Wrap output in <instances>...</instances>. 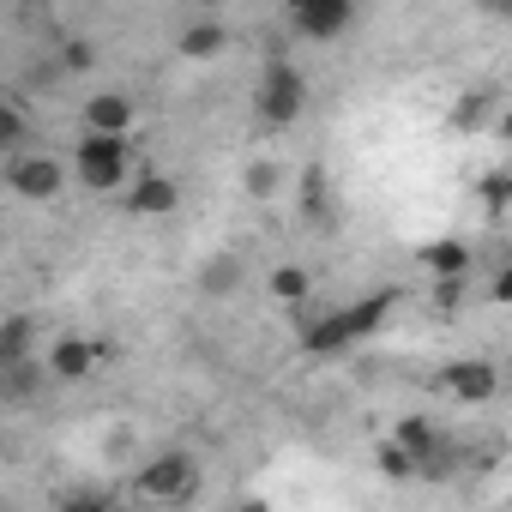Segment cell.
Returning <instances> with one entry per match:
<instances>
[{"label": "cell", "instance_id": "1", "mask_svg": "<svg viewBox=\"0 0 512 512\" xmlns=\"http://www.w3.org/2000/svg\"><path fill=\"white\" fill-rule=\"evenodd\" d=\"M127 175H133V151H127L121 133H85V139H79V181H85V187L109 193V187H121Z\"/></svg>", "mask_w": 512, "mask_h": 512}, {"label": "cell", "instance_id": "2", "mask_svg": "<svg viewBox=\"0 0 512 512\" xmlns=\"http://www.w3.org/2000/svg\"><path fill=\"white\" fill-rule=\"evenodd\" d=\"M386 308H392V296H374V302H356V308H344V314H326L320 326H308V350H320V356L350 350L356 338H368V332L380 326Z\"/></svg>", "mask_w": 512, "mask_h": 512}, {"label": "cell", "instance_id": "3", "mask_svg": "<svg viewBox=\"0 0 512 512\" xmlns=\"http://www.w3.org/2000/svg\"><path fill=\"white\" fill-rule=\"evenodd\" d=\"M302 103H308L302 73H296V67H272L266 85H260V121H266V127H290V121L302 115Z\"/></svg>", "mask_w": 512, "mask_h": 512}, {"label": "cell", "instance_id": "4", "mask_svg": "<svg viewBox=\"0 0 512 512\" xmlns=\"http://www.w3.org/2000/svg\"><path fill=\"white\" fill-rule=\"evenodd\" d=\"M193 488H199V470L181 452L145 464V476H139V494H151V500H193Z\"/></svg>", "mask_w": 512, "mask_h": 512}, {"label": "cell", "instance_id": "5", "mask_svg": "<svg viewBox=\"0 0 512 512\" xmlns=\"http://www.w3.org/2000/svg\"><path fill=\"white\" fill-rule=\"evenodd\" d=\"M181 205L175 175H127V211L133 217H169Z\"/></svg>", "mask_w": 512, "mask_h": 512}, {"label": "cell", "instance_id": "6", "mask_svg": "<svg viewBox=\"0 0 512 512\" xmlns=\"http://www.w3.org/2000/svg\"><path fill=\"white\" fill-rule=\"evenodd\" d=\"M446 392L458 398V404H488L494 392H500V374H494V362H452L446 368Z\"/></svg>", "mask_w": 512, "mask_h": 512}, {"label": "cell", "instance_id": "7", "mask_svg": "<svg viewBox=\"0 0 512 512\" xmlns=\"http://www.w3.org/2000/svg\"><path fill=\"white\" fill-rule=\"evenodd\" d=\"M61 181H67V175H61L55 157H19V163L7 169V187H19L25 199H55Z\"/></svg>", "mask_w": 512, "mask_h": 512}, {"label": "cell", "instance_id": "8", "mask_svg": "<svg viewBox=\"0 0 512 512\" xmlns=\"http://www.w3.org/2000/svg\"><path fill=\"white\" fill-rule=\"evenodd\" d=\"M290 19L308 37H338L350 25V0H290Z\"/></svg>", "mask_w": 512, "mask_h": 512}, {"label": "cell", "instance_id": "9", "mask_svg": "<svg viewBox=\"0 0 512 512\" xmlns=\"http://www.w3.org/2000/svg\"><path fill=\"white\" fill-rule=\"evenodd\" d=\"M127 127H133V97L97 91V97L85 103V133H121V139H127Z\"/></svg>", "mask_w": 512, "mask_h": 512}, {"label": "cell", "instance_id": "10", "mask_svg": "<svg viewBox=\"0 0 512 512\" xmlns=\"http://www.w3.org/2000/svg\"><path fill=\"white\" fill-rule=\"evenodd\" d=\"M31 344H37V320H31V314H7V320H0V368H7V362H25Z\"/></svg>", "mask_w": 512, "mask_h": 512}, {"label": "cell", "instance_id": "11", "mask_svg": "<svg viewBox=\"0 0 512 512\" xmlns=\"http://www.w3.org/2000/svg\"><path fill=\"white\" fill-rule=\"evenodd\" d=\"M422 266L434 278H464L470 272V247L464 241H434V247H422Z\"/></svg>", "mask_w": 512, "mask_h": 512}, {"label": "cell", "instance_id": "12", "mask_svg": "<svg viewBox=\"0 0 512 512\" xmlns=\"http://www.w3.org/2000/svg\"><path fill=\"white\" fill-rule=\"evenodd\" d=\"M223 43H229V31H223V25H211V19L181 31V55H187V61H211V55H223Z\"/></svg>", "mask_w": 512, "mask_h": 512}, {"label": "cell", "instance_id": "13", "mask_svg": "<svg viewBox=\"0 0 512 512\" xmlns=\"http://www.w3.org/2000/svg\"><path fill=\"white\" fill-rule=\"evenodd\" d=\"M91 362H97V350L79 344V338H67V344L49 356V374H55V380H79V374H91Z\"/></svg>", "mask_w": 512, "mask_h": 512}, {"label": "cell", "instance_id": "14", "mask_svg": "<svg viewBox=\"0 0 512 512\" xmlns=\"http://www.w3.org/2000/svg\"><path fill=\"white\" fill-rule=\"evenodd\" d=\"M43 386V368L25 356V362H7V368H0V398H31Z\"/></svg>", "mask_w": 512, "mask_h": 512}, {"label": "cell", "instance_id": "15", "mask_svg": "<svg viewBox=\"0 0 512 512\" xmlns=\"http://www.w3.org/2000/svg\"><path fill=\"white\" fill-rule=\"evenodd\" d=\"M272 296H278V302H302V296H308V272H302V266H278V272H272Z\"/></svg>", "mask_w": 512, "mask_h": 512}, {"label": "cell", "instance_id": "16", "mask_svg": "<svg viewBox=\"0 0 512 512\" xmlns=\"http://www.w3.org/2000/svg\"><path fill=\"white\" fill-rule=\"evenodd\" d=\"M278 187H284V163H266V157H260V163L247 169V193L266 199V193H278Z\"/></svg>", "mask_w": 512, "mask_h": 512}, {"label": "cell", "instance_id": "17", "mask_svg": "<svg viewBox=\"0 0 512 512\" xmlns=\"http://www.w3.org/2000/svg\"><path fill=\"white\" fill-rule=\"evenodd\" d=\"M380 470H386V476H410L416 464H410V452H404L398 440H386V446H380Z\"/></svg>", "mask_w": 512, "mask_h": 512}, {"label": "cell", "instance_id": "18", "mask_svg": "<svg viewBox=\"0 0 512 512\" xmlns=\"http://www.w3.org/2000/svg\"><path fill=\"white\" fill-rule=\"evenodd\" d=\"M482 199H488V217H500V211H506V175H488Z\"/></svg>", "mask_w": 512, "mask_h": 512}, {"label": "cell", "instance_id": "19", "mask_svg": "<svg viewBox=\"0 0 512 512\" xmlns=\"http://www.w3.org/2000/svg\"><path fill=\"white\" fill-rule=\"evenodd\" d=\"M235 272H241L235 260H217V266H211V278H205V290H235Z\"/></svg>", "mask_w": 512, "mask_h": 512}, {"label": "cell", "instance_id": "20", "mask_svg": "<svg viewBox=\"0 0 512 512\" xmlns=\"http://www.w3.org/2000/svg\"><path fill=\"white\" fill-rule=\"evenodd\" d=\"M19 127H25V121H19V109H13V103H0V145H13V139H19Z\"/></svg>", "mask_w": 512, "mask_h": 512}, {"label": "cell", "instance_id": "21", "mask_svg": "<svg viewBox=\"0 0 512 512\" xmlns=\"http://www.w3.org/2000/svg\"><path fill=\"white\" fill-rule=\"evenodd\" d=\"M482 109H488V103H482V97H470V103H458V115H452V121H458L464 133H476V121H482Z\"/></svg>", "mask_w": 512, "mask_h": 512}, {"label": "cell", "instance_id": "22", "mask_svg": "<svg viewBox=\"0 0 512 512\" xmlns=\"http://www.w3.org/2000/svg\"><path fill=\"white\" fill-rule=\"evenodd\" d=\"M0 181H7V169H0Z\"/></svg>", "mask_w": 512, "mask_h": 512}]
</instances>
